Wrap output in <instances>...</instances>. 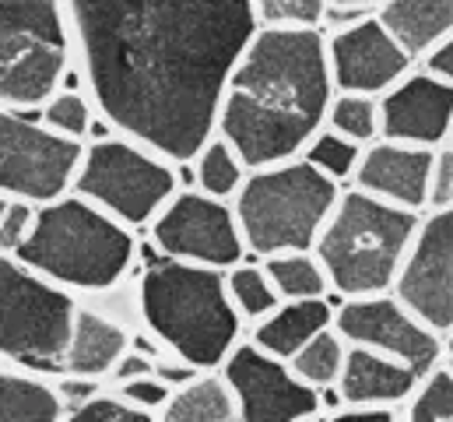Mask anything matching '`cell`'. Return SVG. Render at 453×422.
Wrapping results in <instances>:
<instances>
[{
    "mask_svg": "<svg viewBox=\"0 0 453 422\" xmlns=\"http://www.w3.org/2000/svg\"><path fill=\"white\" fill-rule=\"evenodd\" d=\"M96 116L190 166L215 137L228 74L260 32L253 0H64Z\"/></svg>",
    "mask_w": 453,
    "mask_h": 422,
    "instance_id": "cell-1",
    "label": "cell"
},
{
    "mask_svg": "<svg viewBox=\"0 0 453 422\" xmlns=\"http://www.w3.org/2000/svg\"><path fill=\"white\" fill-rule=\"evenodd\" d=\"M338 96L324 28H260L232 67L219 127L250 169L299 159Z\"/></svg>",
    "mask_w": 453,
    "mask_h": 422,
    "instance_id": "cell-2",
    "label": "cell"
},
{
    "mask_svg": "<svg viewBox=\"0 0 453 422\" xmlns=\"http://www.w3.org/2000/svg\"><path fill=\"white\" fill-rule=\"evenodd\" d=\"M144 331L194 370H222L242 341L246 320L228 300L226 271L158 257L134 293Z\"/></svg>",
    "mask_w": 453,
    "mask_h": 422,
    "instance_id": "cell-3",
    "label": "cell"
},
{
    "mask_svg": "<svg viewBox=\"0 0 453 422\" xmlns=\"http://www.w3.org/2000/svg\"><path fill=\"white\" fill-rule=\"evenodd\" d=\"M14 257L74 296H106L127 282L137 239L130 225L67 191L39 205L35 225Z\"/></svg>",
    "mask_w": 453,
    "mask_h": 422,
    "instance_id": "cell-4",
    "label": "cell"
},
{
    "mask_svg": "<svg viewBox=\"0 0 453 422\" xmlns=\"http://www.w3.org/2000/svg\"><path fill=\"white\" fill-rule=\"evenodd\" d=\"M422 215L426 211L397 208L358 187H344L313 243L331 278V296L365 300L394 293Z\"/></svg>",
    "mask_w": 453,
    "mask_h": 422,
    "instance_id": "cell-5",
    "label": "cell"
},
{
    "mask_svg": "<svg viewBox=\"0 0 453 422\" xmlns=\"http://www.w3.org/2000/svg\"><path fill=\"white\" fill-rule=\"evenodd\" d=\"M341 191L344 187L327 180L303 155L250 169L239 194L232 198L246 254L264 261L288 250H313Z\"/></svg>",
    "mask_w": 453,
    "mask_h": 422,
    "instance_id": "cell-6",
    "label": "cell"
},
{
    "mask_svg": "<svg viewBox=\"0 0 453 422\" xmlns=\"http://www.w3.org/2000/svg\"><path fill=\"white\" fill-rule=\"evenodd\" d=\"M71 71L74 39L64 0H0V109L39 120Z\"/></svg>",
    "mask_w": 453,
    "mask_h": 422,
    "instance_id": "cell-7",
    "label": "cell"
},
{
    "mask_svg": "<svg viewBox=\"0 0 453 422\" xmlns=\"http://www.w3.org/2000/svg\"><path fill=\"white\" fill-rule=\"evenodd\" d=\"M78 296L0 250V363L39 377H64Z\"/></svg>",
    "mask_w": 453,
    "mask_h": 422,
    "instance_id": "cell-8",
    "label": "cell"
},
{
    "mask_svg": "<svg viewBox=\"0 0 453 422\" xmlns=\"http://www.w3.org/2000/svg\"><path fill=\"white\" fill-rule=\"evenodd\" d=\"M180 187L183 184L176 162L123 134L85 141V152L71 180L74 194H81L96 208L110 211L130 229H148Z\"/></svg>",
    "mask_w": 453,
    "mask_h": 422,
    "instance_id": "cell-9",
    "label": "cell"
},
{
    "mask_svg": "<svg viewBox=\"0 0 453 422\" xmlns=\"http://www.w3.org/2000/svg\"><path fill=\"white\" fill-rule=\"evenodd\" d=\"M148 232L155 250L169 261L228 271L246 257L232 201L211 198L197 187H180L173 201L155 215Z\"/></svg>",
    "mask_w": 453,
    "mask_h": 422,
    "instance_id": "cell-10",
    "label": "cell"
},
{
    "mask_svg": "<svg viewBox=\"0 0 453 422\" xmlns=\"http://www.w3.org/2000/svg\"><path fill=\"white\" fill-rule=\"evenodd\" d=\"M85 145L46 130L39 120L0 109V191L53 201L71 191Z\"/></svg>",
    "mask_w": 453,
    "mask_h": 422,
    "instance_id": "cell-11",
    "label": "cell"
},
{
    "mask_svg": "<svg viewBox=\"0 0 453 422\" xmlns=\"http://www.w3.org/2000/svg\"><path fill=\"white\" fill-rule=\"evenodd\" d=\"M228 387L235 395L239 422H306L324 409V395L296 377V370L257 348L253 341H239L222 366Z\"/></svg>",
    "mask_w": 453,
    "mask_h": 422,
    "instance_id": "cell-12",
    "label": "cell"
},
{
    "mask_svg": "<svg viewBox=\"0 0 453 422\" xmlns=\"http://www.w3.org/2000/svg\"><path fill=\"white\" fill-rule=\"evenodd\" d=\"M334 327L348 345H362L390 359H401L422 377L447 356V341L433 327H426L394 293L341 300L334 307Z\"/></svg>",
    "mask_w": 453,
    "mask_h": 422,
    "instance_id": "cell-13",
    "label": "cell"
},
{
    "mask_svg": "<svg viewBox=\"0 0 453 422\" xmlns=\"http://www.w3.org/2000/svg\"><path fill=\"white\" fill-rule=\"evenodd\" d=\"M394 296L443 341L453 334V208L422 215Z\"/></svg>",
    "mask_w": 453,
    "mask_h": 422,
    "instance_id": "cell-14",
    "label": "cell"
},
{
    "mask_svg": "<svg viewBox=\"0 0 453 422\" xmlns=\"http://www.w3.org/2000/svg\"><path fill=\"white\" fill-rule=\"evenodd\" d=\"M327 60L334 89L362 96H383L418 67V57L390 32L376 11L327 35Z\"/></svg>",
    "mask_w": 453,
    "mask_h": 422,
    "instance_id": "cell-15",
    "label": "cell"
},
{
    "mask_svg": "<svg viewBox=\"0 0 453 422\" xmlns=\"http://www.w3.org/2000/svg\"><path fill=\"white\" fill-rule=\"evenodd\" d=\"M380 116L383 137L436 152L453 141V85L418 64L380 96Z\"/></svg>",
    "mask_w": 453,
    "mask_h": 422,
    "instance_id": "cell-16",
    "label": "cell"
},
{
    "mask_svg": "<svg viewBox=\"0 0 453 422\" xmlns=\"http://www.w3.org/2000/svg\"><path fill=\"white\" fill-rule=\"evenodd\" d=\"M433 155H436L433 148L380 137V141L362 148L351 187H358V191H365L387 205H397V208L426 211L429 208Z\"/></svg>",
    "mask_w": 453,
    "mask_h": 422,
    "instance_id": "cell-17",
    "label": "cell"
},
{
    "mask_svg": "<svg viewBox=\"0 0 453 422\" xmlns=\"http://www.w3.org/2000/svg\"><path fill=\"white\" fill-rule=\"evenodd\" d=\"M418 380L422 373L411 370L408 363L362 345H348L334 395L341 405L351 409H404Z\"/></svg>",
    "mask_w": 453,
    "mask_h": 422,
    "instance_id": "cell-18",
    "label": "cell"
},
{
    "mask_svg": "<svg viewBox=\"0 0 453 422\" xmlns=\"http://www.w3.org/2000/svg\"><path fill=\"white\" fill-rule=\"evenodd\" d=\"M127 352H130V331L123 327V320L81 303L74 314L60 380H85V384L110 380Z\"/></svg>",
    "mask_w": 453,
    "mask_h": 422,
    "instance_id": "cell-19",
    "label": "cell"
},
{
    "mask_svg": "<svg viewBox=\"0 0 453 422\" xmlns=\"http://www.w3.org/2000/svg\"><path fill=\"white\" fill-rule=\"evenodd\" d=\"M331 324H334L331 300H281L260 324L250 327V341L288 363L303 345H310Z\"/></svg>",
    "mask_w": 453,
    "mask_h": 422,
    "instance_id": "cell-20",
    "label": "cell"
},
{
    "mask_svg": "<svg viewBox=\"0 0 453 422\" xmlns=\"http://www.w3.org/2000/svg\"><path fill=\"white\" fill-rule=\"evenodd\" d=\"M155 416L158 422H239V409L226 373L201 370L190 380L176 384Z\"/></svg>",
    "mask_w": 453,
    "mask_h": 422,
    "instance_id": "cell-21",
    "label": "cell"
},
{
    "mask_svg": "<svg viewBox=\"0 0 453 422\" xmlns=\"http://www.w3.org/2000/svg\"><path fill=\"white\" fill-rule=\"evenodd\" d=\"M64 412L67 398L53 377L0 363V422H60Z\"/></svg>",
    "mask_w": 453,
    "mask_h": 422,
    "instance_id": "cell-22",
    "label": "cell"
},
{
    "mask_svg": "<svg viewBox=\"0 0 453 422\" xmlns=\"http://www.w3.org/2000/svg\"><path fill=\"white\" fill-rule=\"evenodd\" d=\"M376 14L418 60L453 28V0H387Z\"/></svg>",
    "mask_w": 453,
    "mask_h": 422,
    "instance_id": "cell-23",
    "label": "cell"
},
{
    "mask_svg": "<svg viewBox=\"0 0 453 422\" xmlns=\"http://www.w3.org/2000/svg\"><path fill=\"white\" fill-rule=\"evenodd\" d=\"M264 268L281 300H327L331 296V278L313 250H288V254L264 257Z\"/></svg>",
    "mask_w": 453,
    "mask_h": 422,
    "instance_id": "cell-24",
    "label": "cell"
},
{
    "mask_svg": "<svg viewBox=\"0 0 453 422\" xmlns=\"http://www.w3.org/2000/svg\"><path fill=\"white\" fill-rule=\"evenodd\" d=\"M190 173H194V187L211 194V198H222L232 201L242 187V180L250 176V166L242 162V155L228 145L222 134H215L201 152L197 159L190 162Z\"/></svg>",
    "mask_w": 453,
    "mask_h": 422,
    "instance_id": "cell-25",
    "label": "cell"
},
{
    "mask_svg": "<svg viewBox=\"0 0 453 422\" xmlns=\"http://www.w3.org/2000/svg\"><path fill=\"white\" fill-rule=\"evenodd\" d=\"M344 356H348V341L341 338V331L331 324L327 331H320L310 345H303L288 366L296 370V377L310 387H317L320 395L324 391H334L338 387V377H341V366H344Z\"/></svg>",
    "mask_w": 453,
    "mask_h": 422,
    "instance_id": "cell-26",
    "label": "cell"
},
{
    "mask_svg": "<svg viewBox=\"0 0 453 422\" xmlns=\"http://www.w3.org/2000/svg\"><path fill=\"white\" fill-rule=\"evenodd\" d=\"M226 285H228V300H232V307L239 310V316H242L250 327L260 324L264 316L281 303V296H278V289H274V282H271L264 261H253V264L242 261V264L228 268Z\"/></svg>",
    "mask_w": 453,
    "mask_h": 422,
    "instance_id": "cell-27",
    "label": "cell"
},
{
    "mask_svg": "<svg viewBox=\"0 0 453 422\" xmlns=\"http://www.w3.org/2000/svg\"><path fill=\"white\" fill-rule=\"evenodd\" d=\"M327 127L355 145H372L383 137V116H380V96L362 92H338L327 109Z\"/></svg>",
    "mask_w": 453,
    "mask_h": 422,
    "instance_id": "cell-28",
    "label": "cell"
},
{
    "mask_svg": "<svg viewBox=\"0 0 453 422\" xmlns=\"http://www.w3.org/2000/svg\"><path fill=\"white\" fill-rule=\"evenodd\" d=\"M401 422H453V356H443L415 387Z\"/></svg>",
    "mask_w": 453,
    "mask_h": 422,
    "instance_id": "cell-29",
    "label": "cell"
},
{
    "mask_svg": "<svg viewBox=\"0 0 453 422\" xmlns=\"http://www.w3.org/2000/svg\"><path fill=\"white\" fill-rule=\"evenodd\" d=\"M92 120H96V106L88 99L85 89H71L64 85L60 92H53L42 109H39V123L67 141H88V130H92Z\"/></svg>",
    "mask_w": 453,
    "mask_h": 422,
    "instance_id": "cell-30",
    "label": "cell"
},
{
    "mask_svg": "<svg viewBox=\"0 0 453 422\" xmlns=\"http://www.w3.org/2000/svg\"><path fill=\"white\" fill-rule=\"evenodd\" d=\"M303 159H306L310 166H317L327 180H334L338 187H351L355 169H358V159H362V145H355V141L341 137L338 130L324 127V130L306 145Z\"/></svg>",
    "mask_w": 453,
    "mask_h": 422,
    "instance_id": "cell-31",
    "label": "cell"
},
{
    "mask_svg": "<svg viewBox=\"0 0 453 422\" xmlns=\"http://www.w3.org/2000/svg\"><path fill=\"white\" fill-rule=\"evenodd\" d=\"M60 422H158L155 412L137 409L119 391H96L81 402H71Z\"/></svg>",
    "mask_w": 453,
    "mask_h": 422,
    "instance_id": "cell-32",
    "label": "cell"
},
{
    "mask_svg": "<svg viewBox=\"0 0 453 422\" xmlns=\"http://www.w3.org/2000/svg\"><path fill=\"white\" fill-rule=\"evenodd\" d=\"M331 0H253L260 28H324Z\"/></svg>",
    "mask_w": 453,
    "mask_h": 422,
    "instance_id": "cell-33",
    "label": "cell"
},
{
    "mask_svg": "<svg viewBox=\"0 0 453 422\" xmlns=\"http://www.w3.org/2000/svg\"><path fill=\"white\" fill-rule=\"evenodd\" d=\"M35 215H39V201H32V198L7 201L4 222H0V250L4 254H18V246L28 239V232L35 225Z\"/></svg>",
    "mask_w": 453,
    "mask_h": 422,
    "instance_id": "cell-34",
    "label": "cell"
},
{
    "mask_svg": "<svg viewBox=\"0 0 453 422\" xmlns=\"http://www.w3.org/2000/svg\"><path fill=\"white\" fill-rule=\"evenodd\" d=\"M116 391H119V395H123L127 402H134L137 409L158 412V409L165 405V398H169L173 384H165L162 377L148 373V377H137V380H123V384H116Z\"/></svg>",
    "mask_w": 453,
    "mask_h": 422,
    "instance_id": "cell-35",
    "label": "cell"
},
{
    "mask_svg": "<svg viewBox=\"0 0 453 422\" xmlns=\"http://www.w3.org/2000/svg\"><path fill=\"white\" fill-rule=\"evenodd\" d=\"M453 208V145L436 148L429 173V208Z\"/></svg>",
    "mask_w": 453,
    "mask_h": 422,
    "instance_id": "cell-36",
    "label": "cell"
},
{
    "mask_svg": "<svg viewBox=\"0 0 453 422\" xmlns=\"http://www.w3.org/2000/svg\"><path fill=\"white\" fill-rule=\"evenodd\" d=\"M426 71H433L436 78H443V82H450L453 85V28L418 60Z\"/></svg>",
    "mask_w": 453,
    "mask_h": 422,
    "instance_id": "cell-37",
    "label": "cell"
},
{
    "mask_svg": "<svg viewBox=\"0 0 453 422\" xmlns=\"http://www.w3.org/2000/svg\"><path fill=\"white\" fill-rule=\"evenodd\" d=\"M324 422H401V409H351L344 405Z\"/></svg>",
    "mask_w": 453,
    "mask_h": 422,
    "instance_id": "cell-38",
    "label": "cell"
},
{
    "mask_svg": "<svg viewBox=\"0 0 453 422\" xmlns=\"http://www.w3.org/2000/svg\"><path fill=\"white\" fill-rule=\"evenodd\" d=\"M148 373H155V359H148V356H141V352L130 348V352L119 359V366L113 370L110 380L123 384V380H137V377H148Z\"/></svg>",
    "mask_w": 453,
    "mask_h": 422,
    "instance_id": "cell-39",
    "label": "cell"
},
{
    "mask_svg": "<svg viewBox=\"0 0 453 422\" xmlns=\"http://www.w3.org/2000/svg\"><path fill=\"white\" fill-rule=\"evenodd\" d=\"M331 4H348V7H369V11H380L387 0H331Z\"/></svg>",
    "mask_w": 453,
    "mask_h": 422,
    "instance_id": "cell-40",
    "label": "cell"
},
{
    "mask_svg": "<svg viewBox=\"0 0 453 422\" xmlns=\"http://www.w3.org/2000/svg\"><path fill=\"white\" fill-rule=\"evenodd\" d=\"M11 198H14V194H4V191H0V222H4V211H7V201H11Z\"/></svg>",
    "mask_w": 453,
    "mask_h": 422,
    "instance_id": "cell-41",
    "label": "cell"
},
{
    "mask_svg": "<svg viewBox=\"0 0 453 422\" xmlns=\"http://www.w3.org/2000/svg\"><path fill=\"white\" fill-rule=\"evenodd\" d=\"M447 356H453V334H447Z\"/></svg>",
    "mask_w": 453,
    "mask_h": 422,
    "instance_id": "cell-42",
    "label": "cell"
},
{
    "mask_svg": "<svg viewBox=\"0 0 453 422\" xmlns=\"http://www.w3.org/2000/svg\"><path fill=\"white\" fill-rule=\"evenodd\" d=\"M306 422H324V419H320V416H317V419H306Z\"/></svg>",
    "mask_w": 453,
    "mask_h": 422,
    "instance_id": "cell-43",
    "label": "cell"
},
{
    "mask_svg": "<svg viewBox=\"0 0 453 422\" xmlns=\"http://www.w3.org/2000/svg\"><path fill=\"white\" fill-rule=\"evenodd\" d=\"M450 145H453V141H450Z\"/></svg>",
    "mask_w": 453,
    "mask_h": 422,
    "instance_id": "cell-44",
    "label": "cell"
}]
</instances>
